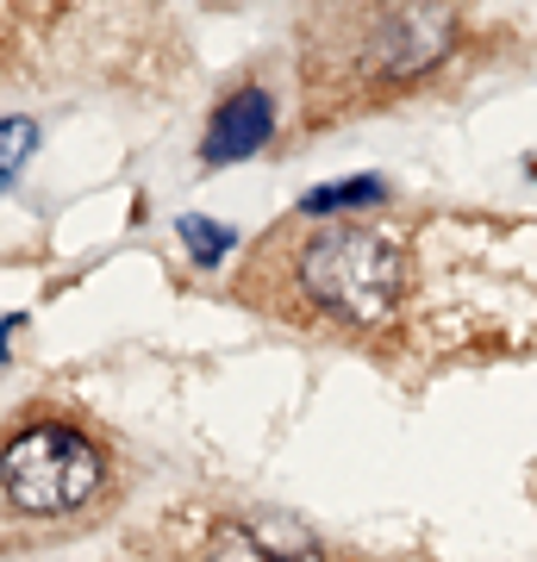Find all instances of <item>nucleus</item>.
<instances>
[{
  "label": "nucleus",
  "mask_w": 537,
  "mask_h": 562,
  "mask_svg": "<svg viewBox=\"0 0 537 562\" xmlns=\"http://www.w3.org/2000/svg\"><path fill=\"white\" fill-rule=\"evenodd\" d=\"M294 281L318 313L350 319V325H376V319L394 313L406 262H400V250L381 238V232L332 225V232H313V238L300 244Z\"/></svg>",
  "instance_id": "1"
},
{
  "label": "nucleus",
  "mask_w": 537,
  "mask_h": 562,
  "mask_svg": "<svg viewBox=\"0 0 537 562\" xmlns=\"http://www.w3.org/2000/svg\"><path fill=\"white\" fill-rule=\"evenodd\" d=\"M100 475H107L100 450L63 425H38L0 450V487L20 513H76L94 501Z\"/></svg>",
  "instance_id": "2"
},
{
  "label": "nucleus",
  "mask_w": 537,
  "mask_h": 562,
  "mask_svg": "<svg viewBox=\"0 0 537 562\" xmlns=\"http://www.w3.org/2000/svg\"><path fill=\"white\" fill-rule=\"evenodd\" d=\"M457 25L444 0H362L357 25L338 50H357L362 81H406L450 50Z\"/></svg>",
  "instance_id": "3"
},
{
  "label": "nucleus",
  "mask_w": 537,
  "mask_h": 562,
  "mask_svg": "<svg viewBox=\"0 0 537 562\" xmlns=\"http://www.w3.org/2000/svg\"><path fill=\"white\" fill-rule=\"evenodd\" d=\"M269 132H276V106H269V94H262V88H238V94L213 113L200 157L206 162H238V157H250L257 144H269Z\"/></svg>",
  "instance_id": "4"
},
{
  "label": "nucleus",
  "mask_w": 537,
  "mask_h": 562,
  "mask_svg": "<svg viewBox=\"0 0 537 562\" xmlns=\"http://www.w3.org/2000/svg\"><path fill=\"white\" fill-rule=\"evenodd\" d=\"M388 201V181L381 176H357V181H332V188H313L300 213H350V206H376Z\"/></svg>",
  "instance_id": "5"
},
{
  "label": "nucleus",
  "mask_w": 537,
  "mask_h": 562,
  "mask_svg": "<svg viewBox=\"0 0 537 562\" xmlns=\"http://www.w3.org/2000/svg\"><path fill=\"white\" fill-rule=\"evenodd\" d=\"M32 150H38V120L7 113V120H0V194H7V188H13V176L32 162Z\"/></svg>",
  "instance_id": "6"
},
{
  "label": "nucleus",
  "mask_w": 537,
  "mask_h": 562,
  "mask_svg": "<svg viewBox=\"0 0 537 562\" xmlns=\"http://www.w3.org/2000/svg\"><path fill=\"white\" fill-rule=\"evenodd\" d=\"M176 232H181V244H188V257H194V262H220L225 250H232V225H220V220H200V213H188Z\"/></svg>",
  "instance_id": "7"
},
{
  "label": "nucleus",
  "mask_w": 537,
  "mask_h": 562,
  "mask_svg": "<svg viewBox=\"0 0 537 562\" xmlns=\"http://www.w3.org/2000/svg\"><path fill=\"white\" fill-rule=\"evenodd\" d=\"M213 562H281V557L250 538L244 525H213Z\"/></svg>",
  "instance_id": "8"
}]
</instances>
